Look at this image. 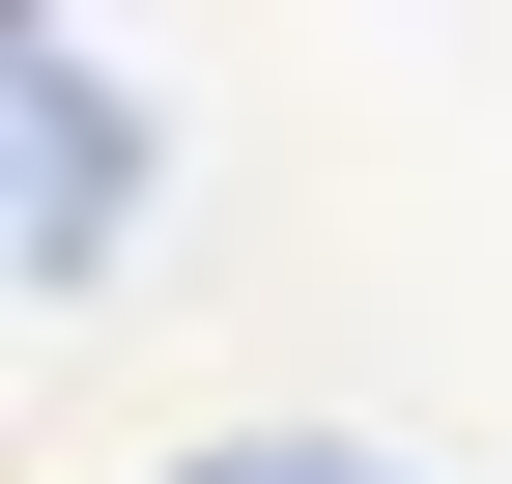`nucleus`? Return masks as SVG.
Segmentation results:
<instances>
[{"label":"nucleus","instance_id":"1","mask_svg":"<svg viewBox=\"0 0 512 484\" xmlns=\"http://www.w3.org/2000/svg\"><path fill=\"white\" fill-rule=\"evenodd\" d=\"M114 200H143V114L86 86V29H29V257H114Z\"/></svg>","mask_w":512,"mask_h":484},{"label":"nucleus","instance_id":"2","mask_svg":"<svg viewBox=\"0 0 512 484\" xmlns=\"http://www.w3.org/2000/svg\"><path fill=\"white\" fill-rule=\"evenodd\" d=\"M200 484H399V456H313V428H256V456H200Z\"/></svg>","mask_w":512,"mask_h":484}]
</instances>
